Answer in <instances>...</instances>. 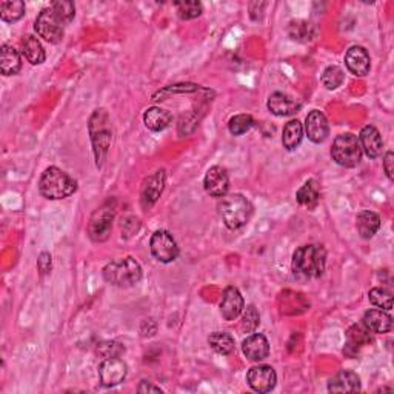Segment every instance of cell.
Wrapping results in <instances>:
<instances>
[{"instance_id": "cell-15", "label": "cell", "mask_w": 394, "mask_h": 394, "mask_svg": "<svg viewBox=\"0 0 394 394\" xmlns=\"http://www.w3.org/2000/svg\"><path fill=\"white\" fill-rule=\"evenodd\" d=\"M345 65L351 75L364 77L370 72L371 59L364 46H351L345 55Z\"/></svg>"}, {"instance_id": "cell-32", "label": "cell", "mask_w": 394, "mask_h": 394, "mask_svg": "<svg viewBox=\"0 0 394 394\" xmlns=\"http://www.w3.org/2000/svg\"><path fill=\"white\" fill-rule=\"evenodd\" d=\"M253 125H255V120L250 115H237L230 119L228 130L233 136H242L253 128Z\"/></svg>"}, {"instance_id": "cell-30", "label": "cell", "mask_w": 394, "mask_h": 394, "mask_svg": "<svg viewBox=\"0 0 394 394\" xmlns=\"http://www.w3.org/2000/svg\"><path fill=\"white\" fill-rule=\"evenodd\" d=\"M288 35L297 42H308L315 37V26L306 20H293L288 25Z\"/></svg>"}, {"instance_id": "cell-4", "label": "cell", "mask_w": 394, "mask_h": 394, "mask_svg": "<svg viewBox=\"0 0 394 394\" xmlns=\"http://www.w3.org/2000/svg\"><path fill=\"white\" fill-rule=\"evenodd\" d=\"M88 130L92 142V151H95V157H96V165L97 168H100L105 162L106 155H108L112 139L108 112L105 110H96L92 112Z\"/></svg>"}, {"instance_id": "cell-23", "label": "cell", "mask_w": 394, "mask_h": 394, "mask_svg": "<svg viewBox=\"0 0 394 394\" xmlns=\"http://www.w3.org/2000/svg\"><path fill=\"white\" fill-rule=\"evenodd\" d=\"M22 68V59L19 51L10 45H3L0 50V71L3 76H14Z\"/></svg>"}, {"instance_id": "cell-25", "label": "cell", "mask_w": 394, "mask_h": 394, "mask_svg": "<svg viewBox=\"0 0 394 394\" xmlns=\"http://www.w3.org/2000/svg\"><path fill=\"white\" fill-rule=\"evenodd\" d=\"M356 228L360 237L371 239L380 228V217L373 211H362L356 217Z\"/></svg>"}, {"instance_id": "cell-16", "label": "cell", "mask_w": 394, "mask_h": 394, "mask_svg": "<svg viewBox=\"0 0 394 394\" xmlns=\"http://www.w3.org/2000/svg\"><path fill=\"white\" fill-rule=\"evenodd\" d=\"M359 144L360 148L365 151V155L368 157L377 159L379 156H382L384 142H382V136H380V132L377 131L376 126L373 125L364 126L359 136Z\"/></svg>"}, {"instance_id": "cell-38", "label": "cell", "mask_w": 394, "mask_h": 394, "mask_svg": "<svg viewBox=\"0 0 394 394\" xmlns=\"http://www.w3.org/2000/svg\"><path fill=\"white\" fill-rule=\"evenodd\" d=\"M51 8L55 10L59 17L63 20L65 23H70L76 16V6L72 2H66V0H56L51 3Z\"/></svg>"}, {"instance_id": "cell-10", "label": "cell", "mask_w": 394, "mask_h": 394, "mask_svg": "<svg viewBox=\"0 0 394 394\" xmlns=\"http://www.w3.org/2000/svg\"><path fill=\"white\" fill-rule=\"evenodd\" d=\"M246 382L257 393H270L276 386L277 375L270 365H256L246 373Z\"/></svg>"}, {"instance_id": "cell-28", "label": "cell", "mask_w": 394, "mask_h": 394, "mask_svg": "<svg viewBox=\"0 0 394 394\" xmlns=\"http://www.w3.org/2000/svg\"><path fill=\"white\" fill-rule=\"evenodd\" d=\"M297 202L302 206H308V208H315L320 199V190L316 180H306L302 185V188L297 191L296 195Z\"/></svg>"}, {"instance_id": "cell-35", "label": "cell", "mask_w": 394, "mask_h": 394, "mask_svg": "<svg viewBox=\"0 0 394 394\" xmlns=\"http://www.w3.org/2000/svg\"><path fill=\"white\" fill-rule=\"evenodd\" d=\"M96 353L104 359L120 357L125 353V346L120 342H116V340H104V342L97 344Z\"/></svg>"}, {"instance_id": "cell-7", "label": "cell", "mask_w": 394, "mask_h": 394, "mask_svg": "<svg viewBox=\"0 0 394 394\" xmlns=\"http://www.w3.org/2000/svg\"><path fill=\"white\" fill-rule=\"evenodd\" d=\"M65 22L59 17L57 12L51 8H45L40 11L35 22V30L40 37H43L46 42L59 43L63 37Z\"/></svg>"}, {"instance_id": "cell-40", "label": "cell", "mask_w": 394, "mask_h": 394, "mask_svg": "<svg viewBox=\"0 0 394 394\" xmlns=\"http://www.w3.org/2000/svg\"><path fill=\"white\" fill-rule=\"evenodd\" d=\"M393 164H394V155L391 151H388L385 155V159H384V170L386 173V177H388L390 180L394 179V168H393Z\"/></svg>"}, {"instance_id": "cell-1", "label": "cell", "mask_w": 394, "mask_h": 394, "mask_svg": "<svg viewBox=\"0 0 394 394\" xmlns=\"http://www.w3.org/2000/svg\"><path fill=\"white\" fill-rule=\"evenodd\" d=\"M326 265V251L322 245H304L293 255L291 268L295 276L316 279L324 275Z\"/></svg>"}, {"instance_id": "cell-24", "label": "cell", "mask_w": 394, "mask_h": 394, "mask_svg": "<svg viewBox=\"0 0 394 394\" xmlns=\"http://www.w3.org/2000/svg\"><path fill=\"white\" fill-rule=\"evenodd\" d=\"M144 124L148 130L160 132L170 126L171 115L166 110L157 108V106H151V108L144 112Z\"/></svg>"}, {"instance_id": "cell-33", "label": "cell", "mask_w": 394, "mask_h": 394, "mask_svg": "<svg viewBox=\"0 0 394 394\" xmlns=\"http://www.w3.org/2000/svg\"><path fill=\"white\" fill-rule=\"evenodd\" d=\"M344 80H345L344 71H342V68H339V66H336V65L328 66V68H326L322 75V83L326 90L339 88V86L344 83Z\"/></svg>"}, {"instance_id": "cell-11", "label": "cell", "mask_w": 394, "mask_h": 394, "mask_svg": "<svg viewBox=\"0 0 394 394\" xmlns=\"http://www.w3.org/2000/svg\"><path fill=\"white\" fill-rule=\"evenodd\" d=\"M165 184H166V175L164 170H159L148 179H145V182L142 185V191H140V205H142L145 210H150L151 206L157 202L159 197L162 196Z\"/></svg>"}, {"instance_id": "cell-39", "label": "cell", "mask_w": 394, "mask_h": 394, "mask_svg": "<svg viewBox=\"0 0 394 394\" xmlns=\"http://www.w3.org/2000/svg\"><path fill=\"white\" fill-rule=\"evenodd\" d=\"M51 255L50 253H42V255L39 256L37 259V268L40 271V275H48V273L51 271Z\"/></svg>"}, {"instance_id": "cell-6", "label": "cell", "mask_w": 394, "mask_h": 394, "mask_svg": "<svg viewBox=\"0 0 394 394\" xmlns=\"http://www.w3.org/2000/svg\"><path fill=\"white\" fill-rule=\"evenodd\" d=\"M331 157L336 164L345 166V168H353V166L359 165L360 159H362V148H360L359 139L351 132L337 136L335 144H333Z\"/></svg>"}, {"instance_id": "cell-27", "label": "cell", "mask_w": 394, "mask_h": 394, "mask_svg": "<svg viewBox=\"0 0 394 394\" xmlns=\"http://www.w3.org/2000/svg\"><path fill=\"white\" fill-rule=\"evenodd\" d=\"M302 137H304L302 124H300L297 119L290 120V122L285 125L284 135H282L284 148L288 150V151L296 150L297 146L300 145V142H302Z\"/></svg>"}, {"instance_id": "cell-22", "label": "cell", "mask_w": 394, "mask_h": 394, "mask_svg": "<svg viewBox=\"0 0 394 394\" xmlns=\"http://www.w3.org/2000/svg\"><path fill=\"white\" fill-rule=\"evenodd\" d=\"M346 346L344 348V353L348 357H355L360 346L368 345L371 342L370 331L362 325H353L351 328L346 331Z\"/></svg>"}, {"instance_id": "cell-13", "label": "cell", "mask_w": 394, "mask_h": 394, "mask_svg": "<svg viewBox=\"0 0 394 394\" xmlns=\"http://www.w3.org/2000/svg\"><path fill=\"white\" fill-rule=\"evenodd\" d=\"M205 191L213 197H224L230 188L228 173L222 166H211L204 179Z\"/></svg>"}, {"instance_id": "cell-5", "label": "cell", "mask_w": 394, "mask_h": 394, "mask_svg": "<svg viewBox=\"0 0 394 394\" xmlns=\"http://www.w3.org/2000/svg\"><path fill=\"white\" fill-rule=\"evenodd\" d=\"M104 279L111 285L128 288V286H135L140 282L142 266L132 257L116 259L104 268Z\"/></svg>"}, {"instance_id": "cell-20", "label": "cell", "mask_w": 394, "mask_h": 394, "mask_svg": "<svg viewBox=\"0 0 394 394\" xmlns=\"http://www.w3.org/2000/svg\"><path fill=\"white\" fill-rule=\"evenodd\" d=\"M364 326L375 335H385L393 328V317L382 310H368L364 315Z\"/></svg>"}, {"instance_id": "cell-18", "label": "cell", "mask_w": 394, "mask_h": 394, "mask_svg": "<svg viewBox=\"0 0 394 394\" xmlns=\"http://www.w3.org/2000/svg\"><path fill=\"white\" fill-rule=\"evenodd\" d=\"M305 131L311 142L322 144L330 132V126L328 122H326V117L317 110L311 111L305 120Z\"/></svg>"}, {"instance_id": "cell-19", "label": "cell", "mask_w": 394, "mask_h": 394, "mask_svg": "<svg viewBox=\"0 0 394 394\" xmlns=\"http://www.w3.org/2000/svg\"><path fill=\"white\" fill-rule=\"evenodd\" d=\"M242 351L246 357L253 360V362L264 360L270 355L268 339H266L264 335H251L244 340Z\"/></svg>"}, {"instance_id": "cell-3", "label": "cell", "mask_w": 394, "mask_h": 394, "mask_svg": "<svg viewBox=\"0 0 394 394\" xmlns=\"http://www.w3.org/2000/svg\"><path fill=\"white\" fill-rule=\"evenodd\" d=\"M219 215L230 230H239L250 222L253 216V205L242 195H228L220 199L217 205Z\"/></svg>"}, {"instance_id": "cell-31", "label": "cell", "mask_w": 394, "mask_h": 394, "mask_svg": "<svg viewBox=\"0 0 394 394\" xmlns=\"http://www.w3.org/2000/svg\"><path fill=\"white\" fill-rule=\"evenodd\" d=\"M25 16V3L22 0H11V2L0 3V17L3 22H17Z\"/></svg>"}, {"instance_id": "cell-8", "label": "cell", "mask_w": 394, "mask_h": 394, "mask_svg": "<svg viewBox=\"0 0 394 394\" xmlns=\"http://www.w3.org/2000/svg\"><path fill=\"white\" fill-rule=\"evenodd\" d=\"M115 215V206L108 204L102 205L95 211L88 224V236L92 242H105L110 237Z\"/></svg>"}, {"instance_id": "cell-37", "label": "cell", "mask_w": 394, "mask_h": 394, "mask_svg": "<svg viewBox=\"0 0 394 394\" xmlns=\"http://www.w3.org/2000/svg\"><path fill=\"white\" fill-rule=\"evenodd\" d=\"M259 325H260L259 311L256 310L255 305H248L245 308L244 316H242V330L245 333H253L257 330Z\"/></svg>"}, {"instance_id": "cell-41", "label": "cell", "mask_w": 394, "mask_h": 394, "mask_svg": "<svg viewBox=\"0 0 394 394\" xmlns=\"http://www.w3.org/2000/svg\"><path fill=\"white\" fill-rule=\"evenodd\" d=\"M137 391L139 393H162V390H160L159 386L152 385V384H148V382H146V380H144V382H140Z\"/></svg>"}, {"instance_id": "cell-17", "label": "cell", "mask_w": 394, "mask_h": 394, "mask_svg": "<svg viewBox=\"0 0 394 394\" xmlns=\"http://www.w3.org/2000/svg\"><path fill=\"white\" fill-rule=\"evenodd\" d=\"M268 110L275 116L285 117V116H293L300 110V102L295 97H291L288 95H284V92H273L268 97V102H266Z\"/></svg>"}, {"instance_id": "cell-34", "label": "cell", "mask_w": 394, "mask_h": 394, "mask_svg": "<svg viewBox=\"0 0 394 394\" xmlns=\"http://www.w3.org/2000/svg\"><path fill=\"white\" fill-rule=\"evenodd\" d=\"M368 299L373 305L390 311L393 308V295L386 288H373L368 293Z\"/></svg>"}, {"instance_id": "cell-9", "label": "cell", "mask_w": 394, "mask_h": 394, "mask_svg": "<svg viewBox=\"0 0 394 394\" xmlns=\"http://www.w3.org/2000/svg\"><path fill=\"white\" fill-rule=\"evenodd\" d=\"M150 248L152 256L162 264L175 262L179 256V246L176 244L175 237L165 230H159L151 236Z\"/></svg>"}, {"instance_id": "cell-21", "label": "cell", "mask_w": 394, "mask_h": 394, "mask_svg": "<svg viewBox=\"0 0 394 394\" xmlns=\"http://www.w3.org/2000/svg\"><path fill=\"white\" fill-rule=\"evenodd\" d=\"M360 390V377L355 371L344 370L330 379L328 391L331 393H356Z\"/></svg>"}, {"instance_id": "cell-29", "label": "cell", "mask_w": 394, "mask_h": 394, "mask_svg": "<svg viewBox=\"0 0 394 394\" xmlns=\"http://www.w3.org/2000/svg\"><path fill=\"white\" fill-rule=\"evenodd\" d=\"M208 344L213 348V351H216L217 355L228 356L235 351V339L231 335L224 331H215L208 337Z\"/></svg>"}, {"instance_id": "cell-14", "label": "cell", "mask_w": 394, "mask_h": 394, "mask_svg": "<svg viewBox=\"0 0 394 394\" xmlns=\"http://www.w3.org/2000/svg\"><path fill=\"white\" fill-rule=\"evenodd\" d=\"M245 308L244 297L236 286L225 288L222 300H220V315L225 320H236Z\"/></svg>"}, {"instance_id": "cell-36", "label": "cell", "mask_w": 394, "mask_h": 394, "mask_svg": "<svg viewBox=\"0 0 394 394\" xmlns=\"http://www.w3.org/2000/svg\"><path fill=\"white\" fill-rule=\"evenodd\" d=\"M177 14L182 20L196 19L202 14V5L196 0H188V2H177L176 3Z\"/></svg>"}, {"instance_id": "cell-2", "label": "cell", "mask_w": 394, "mask_h": 394, "mask_svg": "<svg viewBox=\"0 0 394 394\" xmlns=\"http://www.w3.org/2000/svg\"><path fill=\"white\" fill-rule=\"evenodd\" d=\"M77 190L76 180L71 176L66 175L57 166H50L43 171L42 177L39 180V191L40 195L46 199L59 200L70 197L75 195Z\"/></svg>"}, {"instance_id": "cell-26", "label": "cell", "mask_w": 394, "mask_h": 394, "mask_svg": "<svg viewBox=\"0 0 394 394\" xmlns=\"http://www.w3.org/2000/svg\"><path fill=\"white\" fill-rule=\"evenodd\" d=\"M22 52L31 65L43 63L46 59L42 43H40L35 36H25L22 39Z\"/></svg>"}, {"instance_id": "cell-12", "label": "cell", "mask_w": 394, "mask_h": 394, "mask_svg": "<svg viewBox=\"0 0 394 394\" xmlns=\"http://www.w3.org/2000/svg\"><path fill=\"white\" fill-rule=\"evenodd\" d=\"M126 373H128L126 364L119 357L104 359V362L99 365L100 382L104 386H110V388L122 384L126 377Z\"/></svg>"}]
</instances>
